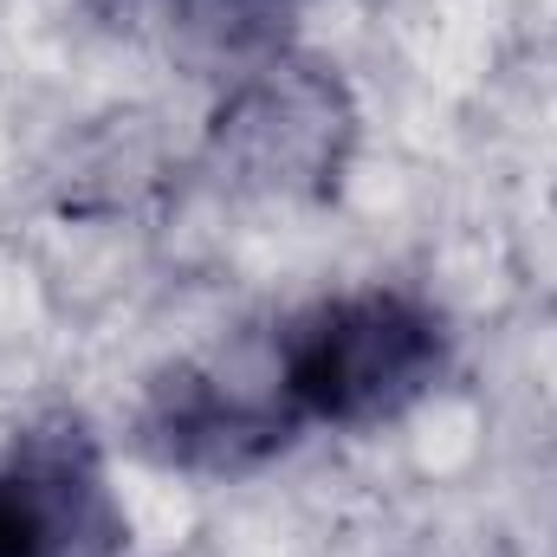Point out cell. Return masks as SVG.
I'll list each match as a JSON object with an SVG mask.
<instances>
[{"instance_id": "1", "label": "cell", "mask_w": 557, "mask_h": 557, "mask_svg": "<svg viewBox=\"0 0 557 557\" xmlns=\"http://www.w3.org/2000/svg\"><path fill=\"white\" fill-rule=\"evenodd\" d=\"M447 370V331L409 292H344L278 337L273 403L292 428H376L416 409Z\"/></svg>"}, {"instance_id": "2", "label": "cell", "mask_w": 557, "mask_h": 557, "mask_svg": "<svg viewBox=\"0 0 557 557\" xmlns=\"http://www.w3.org/2000/svg\"><path fill=\"white\" fill-rule=\"evenodd\" d=\"M131 519L78 428L20 434L0 454V557H117Z\"/></svg>"}, {"instance_id": "3", "label": "cell", "mask_w": 557, "mask_h": 557, "mask_svg": "<svg viewBox=\"0 0 557 557\" xmlns=\"http://www.w3.org/2000/svg\"><path fill=\"white\" fill-rule=\"evenodd\" d=\"M137 441L149 460L182 473H247L292 441V421L273 396H240L221 376L169 370L143 403Z\"/></svg>"}]
</instances>
